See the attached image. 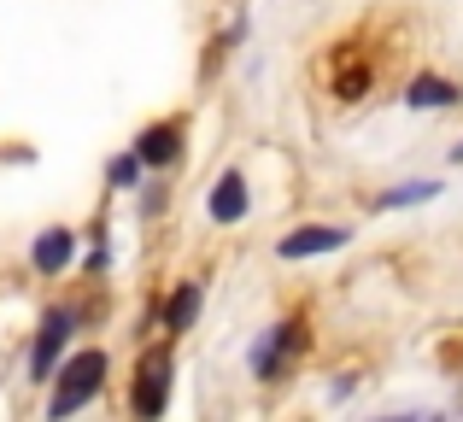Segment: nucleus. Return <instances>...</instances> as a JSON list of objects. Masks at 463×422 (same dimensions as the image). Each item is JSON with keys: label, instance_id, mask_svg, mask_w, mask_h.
<instances>
[{"label": "nucleus", "instance_id": "12", "mask_svg": "<svg viewBox=\"0 0 463 422\" xmlns=\"http://www.w3.org/2000/svg\"><path fill=\"white\" fill-rule=\"evenodd\" d=\"M106 183H112V188H124V194H129V188L141 183V159H136V153H118V159L106 164Z\"/></svg>", "mask_w": 463, "mask_h": 422}, {"label": "nucleus", "instance_id": "2", "mask_svg": "<svg viewBox=\"0 0 463 422\" xmlns=\"http://www.w3.org/2000/svg\"><path fill=\"white\" fill-rule=\"evenodd\" d=\"M71 329H77V311H71V305H53V311L42 317V341L30 346V376H35V381H47V370H53V358L65 352Z\"/></svg>", "mask_w": 463, "mask_h": 422}, {"label": "nucleus", "instance_id": "1", "mask_svg": "<svg viewBox=\"0 0 463 422\" xmlns=\"http://www.w3.org/2000/svg\"><path fill=\"white\" fill-rule=\"evenodd\" d=\"M100 381H106V352H77L65 370H59V388H53V399H47V417H71L82 399H94L100 393Z\"/></svg>", "mask_w": 463, "mask_h": 422}, {"label": "nucleus", "instance_id": "3", "mask_svg": "<svg viewBox=\"0 0 463 422\" xmlns=\"http://www.w3.org/2000/svg\"><path fill=\"white\" fill-rule=\"evenodd\" d=\"M165 388H170V358L153 352L147 370H141V388H136V411L141 417H158V411H165Z\"/></svg>", "mask_w": 463, "mask_h": 422}, {"label": "nucleus", "instance_id": "13", "mask_svg": "<svg viewBox=\"0 0 463 422\" xmlns=\"http://www.w3.org/2000/svg\"><path fill=\"white\" fill-rule=\"evenodd\" d=\"M440 188L434 183H405V188H393V194H382V211H393V206H417V200H434Z\"/></svg>", "mask_w": 463, "mask_h": 422}, {"label": "nucleus", "instance_id": "10", "mask_svg": "<svg viewBox=\"0 0 463 422\" xmlns=\"http://www.w3.org/2000/svg\"><path fill=\"white\" fill-rule=\"evenodd\" d=\"M194 311H200V287H194V282H182L176 294H170V305H165V329H170V334H176V329H188V323H194Z\"/></svg>", "mask_w": 463, "mask_h": 422}, {"label": "nucleus", "instance_id": "11", "mask_svg": "<svg viewBox=\"0 0 463 422\" xmlns=\"http://www.w3.org/2000/svg\"><path fill=\"white\" fill-rule=\"evenodd\" d=\"M364 89H370V65H358V59H340V70H335V94H340V100H358Z\"/></svg>", "mask_w": 463, "mask_h": 422}, {"label": "nucleus", "instance_id": "7", "mask_svg": "<svg viewBox=\"0 0 463 422\" xmlns=\"http://www.w3.org/2000/svg\"><path fill=\"white\" fill-rule=\"evenodd\" d=\"M212 217L217 223H241V217H247V183H241L235 171L212 188Z\"/></svg>", "mask_w": 463, "mask_h": 422}, {"label": "nucleus", "instance_id": "9", "mask_svg": "<svg viewBox=\"0 0 463 422\" xmlns=\"http://www.w3.org/2000/svg\"><path fill=\"white\" fill-rule=\"evenodd\" d=\"M405 106H417V112H434V106H458V89L440 77H417L405 89Z\"/></svg>", "mask_w": 463, "mask_h": 422}, {"label": "nucleus", "instance_id": "5", "mask_svg": "<svg viewBox=\"0 0 463 422\" xmlns=\"http://www.w3.org/2000/svg\"><path fill=\"white\" fill-rule=\"evenodd\" d=\"M335 247H346V229L317 223V229H294L282 240V258H311V252H335Z\"/></svg>", "mask_w": 463, "mask_h": 422}, {"label": "nucleus", "instance_id": "6", "mask_svg": "<svg viewBox=\"0 0 463 422\" xmlns=\"http://www.w3.org/2000/svg\"><path fill=\"white\" fill-rule=\"evenodd\" d=\"M288 346H294V323H276V329L264 334L259 346H252V376H264V381H270V376H276V364H282V352H288Z\"/></svg>", "mask_w": 463, "mask_h": 422}, {"label": "nucleus", "instance_id": "8", "mask_svg": "<svg viewBox=\"0 0 463 422\" xmlns=\"http://www.w3.org/2000/svg\"><path fill=\"white\" fill-rule=\"evenodd\" d=\"M176 141H182L176 124H153L147 136L136 141V159H141V164H170V159H176Z\"/></svg>", "mask_w": 463, "mask_h": 422}, {"label": "nucleus", "instance_id": "14", "mask_svg": "<svg viewBox=\"0 0 463 422\" xmlns=\"http://www.w3.org/2000/svg\"><path fill=\"white\" fill-rule=\"evenodd\" d=\"M452 159H458V164H463V147H458V153H452Z\"/></svg>", "mask_w": 463, "mask_h": 422}, {"label": "nucleus", "instance_id": "4", "mask_svg": "<svg viewBox=\"0 0 463 422\" xmlns=\"http://www.w3.org/2000/svg\"><path fill=\"white\" fill-rule=\"evenodd\" d=\"M71 252H77V235H71V229H47V235H35L30 258H35V270H42V276H59L71 264Z\"/></svg>", "mask_w": 463, "mask_h": 422}]
</instances>
